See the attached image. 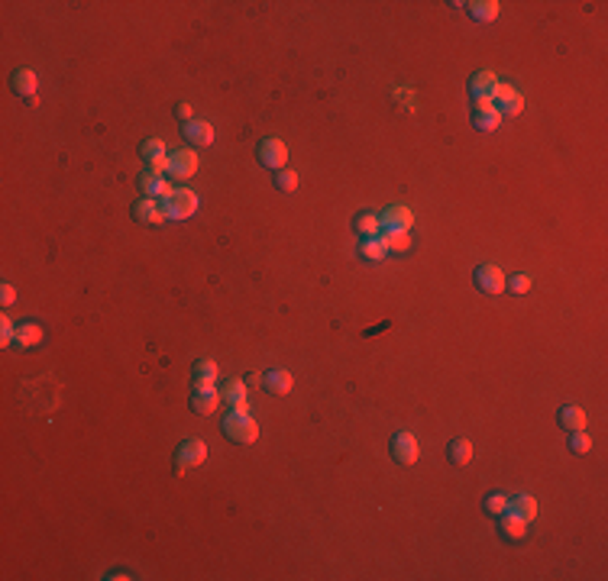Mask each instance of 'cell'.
Listing matches in <instances>:
<instances>
[{
  "mask_svg": "<svg viewBox=\"0 0 608 581\" xmlns=\"http://www.w3.org/2000/svg\"><path fill=\"white\" fill-rule=\"evenodd\" d=\"M224 433L233 439V443H243V446H253L259 439V423L249 417V413H230L224 420Z\"/></svg>",
  "mask_w": 608,
  "mask_h": 581,
  "instance_id": "obj_1",
  "label": "cell"
},
{
  "mask_svg": "<svg viewBox=\"0 0 608 581\" xmlns=\"http://www.w3.org/2000/svg\"><path fill=\"white\" fill-rule=\"evenodd\" d=\"M162 207L169 213V220H188V217L198 210V194L188 188H175V194H171Z\"/></svg>",
  "mask_w": 608,
  "mask_h": 581,
  "instance_id": "obj_2",
  "label": "cell"
},
{
  "mask_svg": "<svg viewBox=\"0 0 608 581\" xmlns=\"http://www.w3.org/2000/svg\"><path fill=\"white\" fill-rule=\"evenodd\" d=\"M472 278H476V287L485 294H505V287H508V278L499 265H479Z\"/></svg>",
  "mask_w": 608,
  "mask_h": 581,
  "instance_id": "obj_3",
  "label": "cell"
},
{
  "mask_svg": "<svg viewBox=\"0 0 608 581\" xmlns=\"http://www.w3.org/2000/svg\"><path fill=\"white\" fill-rule=\"evenodd\" d=\"M259 162L272 171H282L285 162H289V146L282 139H262L259 142Z\"/></svg>",
  "mask_w": 608,
  "mask_h": 581,
  "instance_id": "obj_4",
  "label": "cell"
},
{
  "mask_svg": "<svg viewBox=\"0 0 608 581\" xmlns=\"http://www.w3.org/2000/svg\"><path fill=\"white\" fill-rule=\"evenodd\" d=\"M392 455H395V462H401V465H415L417 455H421L415 433H408V430L395 433V439H392Z\"/></svg>",
  "mask_w": 608,
  "mask_h": 581,
  "instance_id": "obj_5",
  "label": "cell"
},
{
  "mask_svg": "<svg viewBox=\"0 0 608 581\" xmlns=\"http://www.w3.org/2000/svg\"><path fill=\"white\" fill-rule=\"evenodd\" d=\"M204 459H207V446L201 439H185L178 446V475H185L191 465H201Z\"/></svg>",
  "mask_w": 608,
  "mask_h": 581,
  "instance_id": "obj_6",
  "label": "cell"
},
{
  "mask_svg": "<svg viewBox=\"0 0 608 581\" xmlns=\"http://www.w3.org/2000/svg\"><path fill=\"white\" fill-rule=\"evenodd\" d=\"M133 217H136L139 223H152V226H159V223L169 220L165 207H159V204H156V197H143V201L133 204Z\"/></svg>",
  "mask_w": 608,
  "mask_h": 581,
  "instance_id": "obj_7",
  "label": "cell"
},
{
  "mask_svg": "<svg viewBox=\"0 0 608 581\" xmlns=\"http://www.w3.org/2000/svg\"><path fill=\"white\" fill-rule=\"evenodd\" d=\"M169 171L175 175L178 181H185V178H191L194 171H198V155H194L191 149H178L175 155H171V165H169Z\"/></svg>",
  "mask_w": 608,
  "mask_h": 581,
  "instance_id": "obj_8",
  "label": "cell"
},
{
  "mask_svg": "<svg viewBox=\"0 0 608 581\" xmlns=\"http://www.w3.org/2000/svg\"><path fill=\"white\" fill-rule=\"evenodd\" d=\"M262 384H266V391H269V394L282 397V394H289V391H291L295 378H291V371H289V369H269V371H266V378H262Z\"/></svg>",
  "mask_w": 608,
  "mask_h": 581,
  "instance_id": "obj_9",
  "label": "cell"
},
{
  "mask_svg": "<svg viewBox=\"0 0 608 581\" xmlns=\"http://www.w3.org/2000/svg\"><path fill=\"white\" fill-rule=\"evenodd\" d=\"M415 226V213L408 210V207H388L382 213V230H408L411 232Z\"/></svg>",
  "mask_w": 608,
  "mask_h": 581,
  "instance_id": "obj_10",
  "label": "cell"
},
{
  "mask_svg": "<svg viewBox=\"0 0 608 581\" xmlns=\"http://www.w3.org/2000/svg\"><path fill=\"white\" fill-rule=\"evenodd\" d=\"M185 139L191 142V146H211L213 142V127L207 120H191V123H185Z\"/></svg>",
  "mask_w": 608,
  "mask_h": 581,
  "instance_id": "obj_11",
  "label": "cell"
},
{
  "mask_svg": "<svg viewBox=\"0 0 608 581\" xmlns=\"http://www.w3.org/2000/svg\"><path fill=\"white\" fill-rule=\"evenodd\" d=\"M499 529H502V536L505 539H524L527 536V520H521L518 514H512V510H505L502 514V523H499Z\"/></svg>",
  "mask_w": 608,
  "mask_h": 581,
  "instance_id": "obj_12",
  "label": "cell"
},
{
  "mask_svg": "<svg viewBox=\"0 0 608 581\" xmlns=\"http://www.w3.org/2000/svg\"><path fill=\"white\" fill-rule=\"evenodd\" d=\"M508 510L512 514H518L521 520H537V501H534L531 494H514V497H508Z\"/></svg>",
  "mask_w": 608,
  "mask_h": 581,
  "instance_id": "obj_13",
  "label": "cell"
},
{
  "mask_svg": "<svg viewBox=\"0 0 608 581\" xmlns=\"http://www.w3.org/2000/svg\"><path fill=\"white\" fill-rule=\"evenodd\" d=\"M356 232L363 236V239H375V236H382V217L373 210H366L356 217Z\"/></svg>",
  "mask_w": 608,
  "mask_h": 581,
  "instance_id": "obj_14",
  "label": "cell"
},
{
  "mask_svg": "<svg viewBox=\"0 0 608 581\" xmlns=\"http://www.w3.org/2000/svg\"><path fill=\"white\" fill-rule=\"evenodd\" d=\"M227 404L233 407L236 413H249V404H246V384L240 378H230L227 381Z\"/></svg>",
  "mask_w": 608,
  "mask_h": 581,
  "instance_id": "obj_15",
  "label": "cell"
},
{
  "mask_svg": "<svg viewBox=\"0 0 608 581\" xmlns=\"http://www.w3.org/2000/svg\"><path fill=\"white\" fill-rule=\"evenodd\" d=\"M43 339H45V329L39 327V323H20V327H17V342H20L23 349H36Z\"/></svg>",
  "mask_w": 608,
  "mask_h": 581,
  "instance_id": "obj_16",
  "label": "cell"
},
{
  "mask_svg": "<svg viewBox=\"0 0 608 581\" xmlns=\"http://www.w3.org/2000/svg\"><path fill=\"white\" fill-rule=\"evenodd\" d=\"M586 423H589V417H586V410H583V407H563V410H560V426H563V430H569V433L586 430Z\"/></svg>",
  "mask_w": 608,
  "mask_h": 581,
  "instance_id": "obj_17",
  "label": "cell"
},
{
  "mask_svg": "<svg viewBox=\"0 0 608 581\" xmlns=\"http://www.w3.org/2000/svg\"><path fill=\"white\" fill-rule=\"evenodd\" d=\"M13 91L23 97H30V100H36V72H30V68H17L13 72Z\"/></svg>",
  "mask_w": 608,
  "mask_h": 581,
  "instance_id": "obj_18",
  "label": "cell"
},
{
  "mask_svg": "<svg viewBox=\"0 0 608 581\" xmlns=\"http://www.w3.org/2000/svg\"><path fill=\"white\" fill-rule=\"evenodd\" d=\"M382 243L388 252H408V249H411V232L408 230H382Z\"/></svg>",
  "mask_w": 608,
  "mask_h": 581,
  "instance_id": "obj_19",
  "label": "cell"
},
{
  "mask_svg": "<svg viewBox=\"0 0 608 581\" xmlns=\"http://www.w3.org/2000/svg\"><path fill=\"white\" fill-rule=\"evenodd\" d=\"M466 7H470L472 20H479V23H492L499 17V10H502L499 0H476V3H466Z\"/></svg>",
  "mask_w": 608,
  "mask_h": 581,
  "instance_id": "obj_20",
  "label": "cell"
},
{
  "mask_svg": "<svg viewBox=\"0 0 608 581\" xmlns=\"http://www.w3.org/2000/svg\"><path fill=\"white\" fill-rule=\"evenodd\" d=\"M217 404H220V394L217 391H194L191 394V410L194 413H204V417H207V413L217 410Z\"/></svg>",
  "mask_w": 608,
  "mask_h": 581,
  "instance_id": "obj_21",
  "label": "cell"
},
{
  "mask_svg": "<svg viewBox=\"0 0 608 581\" xmlns=\"http://www.w3.org/2000/svg\"><path fill=\"white\" fill-rule=\"evenodd\" d=\"M470 87H472V94L492 97L495 94V87H499V78H495V72H476L472 74V81H470Z\"/></svg>",
  "mask_w": 608,
  "mask_h": 581,
  "instance_id": "obj_22",
  "label": "cell"
},
{
  "mask_svg": "<svg viewBox=\"0 0 608 581\" xmlns=\"http://www.w3.org/2000/svg\"><path fill=\"white\" fill-rule=\"evenodd\" d=\"M359 255H363L366 262H382L385 255H388V249H385V243H382V236H375V239H363Z\"/></svg>",
  "mask_w": 608,
  "mask_h": 581,
  "instance_id": "obj_23",
  "label": "cell"
},
{
  "mask_svg": "<svg viewBox=\"0 0 608 581\" xmlns=\"http://www.w3.org/2000/svg\"><path fill=\"white\" fill-rule=\"evenodd\" d=\"M472 459V443L470 439H453L450 443V462L453 465H466Z\"/></svg>",
  "mask_w": 608,
  "mask_h": 581,
  "instance_id": "obj_24",
  "label": "cell"
},
{
  "mask_svg": "<svg viewBox=\"0 0 608 581\" xmlns=\"http://www.w3.org/2000/svg\"><path fill=\"white\" fill-rule=\"evenodd\" d=\"M472 123H476V129H485V133H492V129H499V127H502V113H499V110H485V113H472Z\"/></svg>",
  "mask_w": 608,
  "mask_h": 581,
  "instance_id": "obj_25",
  "label": "cell"
},
{
  "mask_svg": "<svg viewBox=\"0 0 608 581\" xmlns=\"http://www.w3.org/2000/svg\"><path fill=\"white\" fill-rule=\"evenodd\" d=\"M485 510H489L492 517H502L505 510H508V494H502V491L489 494V497H485Z\"/></svg>",
  "mask_w": 608,
  "mask_h": 581,
  "instance_id": "obj_26",
  "label": "cell"
},
{
  "mask_svg": "<svg viewBox=\"0 0 608 581\" xmlns=\"http://www.w3.org/2000/svg\"><path fill=\"white\" fill-rule=\"evenodd\" d=\"M275 188H278V190H285V194L298 190V175H295V171H289V168L275 171Z\"/></svg>",
  "mask_w": 608,
  "mask_h": 581,
  "instance_id": "obj_27",
  "label": "cell"
},
{
  "mask_svg": "<svg viewBox=\"0 0 608 581\" xmlns=\"http://www.w3.org/2000/svg\"><path fill=\"white\" fill-rule=\"evenodd\" d=\"M143 159L146 162L165 159V142H162V139H146V142H143Z\"/></svg>",
  "mask_w": 608,
  "mask_h": 581,
  "instance_id": "obj_28",
  "label": "cell"
},
{
  "mask_svg": "<svg viewBox=\"0 0 608 581\" xmlns=\"http://www.w3.org/2000/svg\"><path fill=\"white\" fill-rule=\"evenodd\" d=\"M569 449H573L576 455L592 452V436H589L586 430H576V433H573V439H569Z\"/></svg>",
  "mask_w": 608,
  "mask_h": 581,
  "instance_id": "obj_29",
  "label": "cell"
},
{
  "mask_svg": "<svg viewBox=\"0 0 608 581\" xmlns=\"http://www.w3.org/2000/svg\"><path fill=\"white\" fill-rule=\"evenodd\" d=\"M521 110H524V97L518 94V91H514V94L508 97V100H505L502 107H499V113H502V116H505V113H508V116H518Z\"/></svg>",
  "mask_w": 608,
  "mask_h": 581,
  "instance_id": "obj_30",
  "label": "cell"
},
{
  "mask_svg": "<svg viewBox=\"0 0 608 581\" xmlns=\"http://www.w3.org/2000/svg\"><path fill=\"white\" fill-rule=\"evenodd\" d=\"M159 181H162V175L149 168V171H143V178H139V188H143V190H146V194L152 197V190H156V184H159Z\"/></svg>",
  "mask_w": 608,
  "mask_h": 581,
  "instance_id": "obj_31",
  "label": "cell"
},
{
  "mask_svg": "<svg viewBox=\"0 0 608 581\" xmlns=\"http://www.w3.org/2000/svg\"><path fill=\"white\" fill-rule=\"evenodd\" d=\"M531 285H534V278L531 275H514L512 278V294H527V291H531Z\"/></svg>",
  "mask_w": 608,
  "mask_h": 581,
  "instance_id": "obj_32",
  "label": "cell"
},
{
  "mask_svg": "<svg viewBox=\"0 0 608 581\" xmlns=\"http://www.w3.org/2000/svg\"><path fill=\"white\" fill-rule=\"evenodd\" d=\"M0 339H3V346L17 342V327H13L10 317H3V323H0Z\"/></svg>",
  "mask_w": 608,
  "mask_h": 581,
  "instance_id": "obj_33",
  "label": "cell"
},
{
  "mask_svg": "<svg viewBox=\"0 0 608 581\" xmlns=\"http://www.w3.org/2000/svg\"><path fill=\"white\" fill-rule=\"evenodd\" d=\"M485 110H495V100L485 94H472V113H485Z\"/></svg>",
  "mask_w": 608,
  "mask_h": 581,
  "instance_id": "obj_34",
  "label": "cell"
},
{
  "mask_svg": "<svg viewBox=\"0 0 608 581\" xmlns=\"http://www.w3.org/2000/svg\"><path fill=\"white\" fill-rule=\"evenodd\" d=\"M194 371H198V375H211V378H217V362L204 359V362H198V365H194Z\"/></svg>",
  "mask_w": 608,
  "mask_h": 581,
  "instance_id": "obj_35",
  "label": "cell"
},
{
  "mask_svg": "<svg viewBox=\"0 0 608 581\" xmlns=\"http://www.w3.org/2000/svg\"><path fill=\"white\" fill-rule=\"evenodd\" d=\"M0 300H3V307H10L13 300H17V287H13V285H3V287H0Z\"/></svg>",
  "mask_w": 608,
  "mask_h": 581,
  "instance_id": "obj_36",
  "label": "cell"
},
{
  "mask_svg": "<svg viewBox=\"0 0 608 581\" xmlns=\"http://www.w3.org/2000/svg\"><path fill=\"white\" fill-rule=\"evenodd\" d=\"M194 391H213V378H211V375H198V381H194Z\"/></svg>",
  "mask_w": 608,
  "mask_h": 581,
  "instance_id": "obj_37",
  "label": "cell"
},
{
  "mask_svg": "<svg viewBox=\"0 0 608 581\" xmlns=\"http://www.w3.org/2000/svg\"><path fill=\"white\" fill-rule=\"evenodd\" d=\"M175 113L182 116L185 123H191V104H178V110H175Z\"/></svg>",
  "mask_w": 608,
  "mask_h": 581,
  "instance_id": "obj_38",
  "label": "cell"
}]
</instances>
